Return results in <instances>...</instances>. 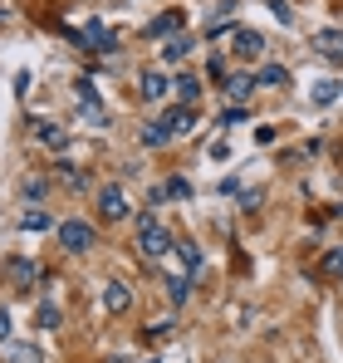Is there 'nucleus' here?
<instances>
[{"label":"nucleus","instance_id":"obj_1","mask_svg":"<svg viewBox=\"0 0 343 363\" xmlns=\"http://www.w3.org/2000/svg\"><path fill=\"white\" fill-rule=\"evenodd\" d=\"M191 128H196V108L176 104V108H162V118L142 123V143H147V147H167L176 138H186Z\"/></svg>","mask_w":343,"mask_h":363},{"label":"nucleus","instance_id":"obj_2","mask_svg":"<svg viewBox=\"0 0 343 363\" xmlns=\"http://www.w3.org/2000/svg\"><path fill=\"white\" fill-rule=\"evenodd\" d=\"M172 236H167V226L157 221V211H142L137 216V255L147 260V265H167L172 260Z\"/></svg>","mask_w":343,"mask_h":363},{"label":"nucleus","instance_id":"obj_3","mask_svg":"<svg viewBox=\"0 0 343 363\" xmlns=\"http://www.w3.org/2000/svg\"><path fill=\"white\" fill-rule=\"evenodd\" d=\"M59 245H64L69 255H84V250L99 245V231H94L89 221H79V216H74V221H59Z\"/></svg>","mask_w":343,"mask_h":363},{"label":"nucleus","instance_id":"obj_4","mask_svg":"<svg viewBox=\"0 0 343 363\" xmlns=\"http://www.w3.org/2000/svg\"><path fill=\"white\" fill-rule=\"evenodd\" d=\"M0 275H5V285H15V290H35V285H40V270H35V260H25V255H5V260H0Z\"/></svg>","mask_w":343,"mask_h":363},{"label":"nucleus","instance_id":"obj_5","mask_svg":"<svg viewBox=\"0 0 343 363\" xmlns=\"http://www.w3.org/2000/svg\"><path fill=\"white\" fill-rule=\"evenodd\" d=\"M99 216L103 221H123V216H133V201H128V191L108 182V186H99Z\"/></svg>","mask_w":343,"mask_h":363},{"label":"nucleus","instance_id":"obj_6","mask_svg":"<svg viewBox=\"0 0 343 363\" xmlns=\"http://www.w3.org/2000/svg\"><path fill=\"white\" fill-rule=\"evenodd\" d=\"M230 55H235V60H260V55H265V35L235 25V30H230Z\"/></svg>","mask_w":343,"mask_h":363},{"label":"nucleus","instance_id":"obj_7","mask_svg":"<svg viewBox=\"0 0 343 363\" xmlns=\"http://www.w3.org/2000/svg\"><path fill=\"white\" fill-rule=\"evenodd\" d=\"M167 89H172V79L162 69H142V79H137V99H142V104H157Z\"/></svg>","mask_w":343,"mask_h":363},{"label":"nucleus","instance_id":"obj_8","mask_svg":"<svg viewBox=\"0 0 343 363\" xmlns=\"http://www.w3.org/2000/svg\"><path fill=\"white\" fill-rule=\"evenodd\" d=\"M79 40H84V45H94V55H113V50H118V40L108 35V30H103V25H99V20H89Z\"/></svg>","mask_w":343,"mask_h":363},{"label":"nucleus","instance_id":"obj_9","mask_svg":"<svg viewBox=\"0 0 343 363\" xmlns=\"http://www.w3.org/2000/svg\"><path fill=\"white\" fill-rule=\"evenodd\" d=\"M0 363H45V354H40L35 344H15V339H5V344H0Z\"/></svg>","mask_w":343,"mask_h":363},{"label":"nucleus","instance_id":"obj_10","mask_svg":"<svg viewBox=\"0 0 343 363\" xmlns=\"http://www.w3.org/2000/svg\"><path fill=\"white\" fill-rule=\"evenodd\" d=\"M314 50H319L324 60L343 64V30H319V35H314Z\"/></svg>","mask_w":343,"mask_h":363},{"label":"nucleus","instance_id":"obj_11","mask_svg":"<svg viewBox=\"0 0 343 363\" xmlns=\"http://www.w3.org/2000/svg\"><path fill=\"white\" fill-rule=\"evenodd\" d=\"M128 304H133V290H128L123 280H108V285H103V309H108V314H123Z\"/></svg>","mask_w":343,"mask_h":363},{"label":"nucleus","instance_id":"obj_12","mask_svg":"<svg viewBox=\"0 0 343 363\" xmlns=\"http://www.w3.org/2000/svg\"><path fill=\"white\" fill-rule=\"evenodd\" d=\"M35 138H40L50 152H69V133H64L59 123H35Z\"/></svg>","mask_w":343,"mask_h":363},{"label":"nucleus","instance_id":"obj_13","mask_svg":"<svg viewBox=\"0 0 343 363\" xmlns=\"http://www.w3.org/2000/svg\"><path fill=\"white\" fill-rule=\"evenodd\" d=\"M147 35H152V40H172V35H181V10H167V15H157V20L147 25Z\"/></svg>","mask_w":343,"mask_h":363},{"label":"nucleus","instance_id":"obj_14","mask_svg":"<svg viewBox=\"0 0 343 363\" xmlns=\"http://www.w3.org/2000/svg\"><path fill=\"white\" fill-rule=\"evenodd\" d=\"M167 295H172V304L191 300V270H172L167 275Z\"/></svg>","mask_w":343,"mask_h":363},{"label":"nucleus","instance_id":"obj_15","mask_svg":"<svg viewBox=\"0 0 343 363\" xmlns=\"http://www.w3.org/2000/svg\"><path fill=\"white\" fill-rule=\"evenodd\" d=\"M226 94H230V104H245V99L255 94V74H230V79H226Z\"/></svg>","mask_w":343,"mask_h":363},{"label":"nucleus","instance_id":"obj_16","mask_svg":"<svg viewBox=\"0 0 343 363\" xmlns=\"http://www.w3.org/2000/svg\"><path fill=\"white\" fill-rule=\"evenodd\" d=\"M343 94V84H334V79H319L314 89H309V99H314V108H329L334 99Z\"/></svg>","mask_w":343,"mask_h":363},{"label":"nucleus","instance_id":"obj_17","mask_svg":"<svg viewBox=\"0 0 343 363\" xmlns=\"http://www.w3.org/2000/svg\"><path fill=\"white\" fill-rule=\"evenodd\" d=\"M55 177L64 182L69 191H84V186H89V172H79L74 162H55Z\"/></svg>","mask_w":343,"mask_h":363},{"label":"nucleus","instance_id":"obj_18","mask_svg":"<svg viewBox=\"0 0 343 363\" xmlns=\"http://www.w3.org/2000/svg\"><path fill=\"white\" fill-rule=\"evenodd\" d=\"M255 84H265V89H289V69L285 64H265V69L255 74Z\"/></svg>","mask_w":343,"mask_h":363},{"label":"nucleus","instance_id":"obj_19","mask_svg":"<svg viewBox=\"0 0 343 363\" xmlns=\"http://www.w3.org/2000/svg\"><path fill=\"white\" fill-rule=\"evenodd\" d=\"M186 55H191V40L186 35H172L167 45H162V64H181Z\"/></svg>","mask_w":343,"mask_h":363},{"label":"nucleus","instance_id":"obj_20","mask_svg":"<svg viewBox=\"0 0 343 363\" xmlns=\"http://www.w3.org/2000/svg\"><path fill=\"white\" fill-rule=\"evenodd\" d=\"M167 196H181V201H186V196H191V182L172 177V182H162V186H157V191H152V201H157V206H162V201H167Z\"/></svg>","mask_w":343,"mask_h":363},{"label":"nucleus","instance_id":"obj_21","mask_svg":"<svg viewBox=\"0 0 343 363\" xmlns=\"http://www.w3.org/2000/svg\"><path fill=\"white\" fill-rule=\"evenodd\" d=\"M20 226H25V231H50V226H55V216H50V211H40V206H30V211L20 216Z\"/></svg>","mask_w":343,"mask_h":363},{"label":"nucleus","instance_id":"obj_22","mask_svg":"<svg viewBox=\"0 0 343 363\" xmlns=\"http://www.w3.org/2000/svg\"><path fill=\"white\" fill-rule=\"evenodd\" d=\"M176 94H181V104L191 108V104L201 99V79H191V74H186V79H176Z\"/></svg>","mask_w":343,"mask_h":363},{"label":"nucleus","instance_id":"obj_23","mask_svg":"<svg viewBox=\"0 0 343 363\" xmlns=\"http://www.w3.org/2000/svg\"><path fill=\"white\" fill-rule=\"evenodd\" d=\"M319 270H324V275H334V280H343V245H334V250L319 260Z\"/></svg>","mask_w":343,"mask_h":363},{"label":"nucleus","instance_id":"obj_24","mask_svg":"<svg viewBox=\"0 0 343 363\" xmlns=\"http://www.w3.org/2000/svg\"><path fill=\"white\" fill-rule=\"evenodd\" d=\"M176 255H181V270H201V250H196L191 241H181V245H176Z\"/></svg>","mask_w":343,"mask_h":363},{"label":"nucleus","instance_id":"obj_25","mask_svg":"<svg viewBox=\"0 0 343 363\" xmlns=\"http://www.w3.org/2000/svg\"><path fill=\"white\" fill-rule=\"evenodd\" d=\"M265 10H270L280 25H294V5H289V0H265Z\"/></svg>","mask_w":343,"mask_h":363},{"label":"nucleus","instance_id":"obj_26","mask_svg":"<svg viewBox=\"0 0 343 363\" xmlns=\"http://www.w3.org/2000/svg\"><path fill=\"white\" fill-rule=\"evenodd\" d=\"M172 329H176V319H157V324L147 329V344H162V339H172Z\"/></svg>","mask_w":343,"mask_h":363},{"label":"nucleus","instance_id":"obj_27","mask_svg":"<svg viewBox=\"0 0 343 363\" xmlns=\"http://www.w3.org/2000/svg\"><path fill=\"white\" fill-rule=\"evenodd\" d=\"M20 191H25L30 201H40V196L50 191V182H45V177H25V186H20Z\"/></svg>","mask_w":343,"mask_h":363},{"label":"nucleus","instance_id":"obj_28","mask_svg":"<svg viewBox=\"0 0 343 363\" xmlns=\"http://www.w3.org/2000/svg\"><path fill=\"white\" fill-rule=\"evenodd\" d=\"M40 324H45V329H59V304L55 300L40 304Z\"/></svg>","mask_w":343,"mask_h":363},{"label":"nucleus","instance_id":"obj_29","mask_svg":"<svg viewBox=\"0 0 343 363\" xmlns=\"http://www.w3.org/2000/svg\"><path fill=\"white\" fill-rule=\"evenodd\" d=\"M235 123H245V104H230L226 113H221V128H235Z\"/></svg>","mask_w":343,"mask_h":363},{"label":"nucleus","instance_id":"obj_30","mask_svg":"<svg viewBox=\"0 0 343 363\" xmlns=\"http://www.w3.org/2000/svg\"><path fill=\"white\" fill-rule=\"evenodd\" d=\"M10 339V309H0V344Z\"/></svg>","mask_w":343,"mask_h":363}]
</instances>
